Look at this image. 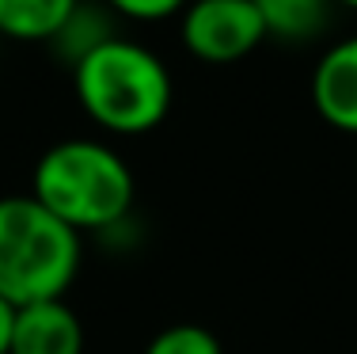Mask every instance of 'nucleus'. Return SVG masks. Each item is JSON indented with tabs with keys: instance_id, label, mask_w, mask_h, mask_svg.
Masks as SVG:
<instances>
[{
	"instance_id": "nucleus-9",
	"label": "nucleus",
	"mask_w": 357,
	"mask_h": 354,
	"mask_svg": "<svg viewBox=\"0 0 357 354\" xmlns=\"http://www.w3.org/2000/svg\"><path fill=\"white\" fill-rule=\"evenodd\" d=\"M80 0H0V35L15 42H50Z\"/></svg>"
},
{
	"instance_id": "nucleus-1",
	"label": "nucleus",
	"mask_w": 357,
	"mask_h": 354,
	"mask_svg": "<svg viewBox=\"0 0 357 354\" xmlns=\"http://www.w3.org/2000/svg\"><path fill=\"white\" fill-rule=\"evenodd\" d=\"M31 195L80 236H99L133 214L137 183L118 149L103 141L69 138L42 153Z\"/></svg>"
},
{
	"instance_id": "nucleus-8",
	"label": "nucleus",
	"mask_w": 357,
	"mask_h": 354,
	"mask_svg": "<svg viewBox=\"0 0 357 354\" xmlns=\"http://www.w3.org/2000/svg\"><path fill=\"white\" fill-rule=\"evenodd\" d=\"M266 38L278 42H312L327 31L335 0H251Z\"/></svg>"
},
{
	"instance_id": "nucleus-11",
	"label": "nucleus",
	"mask_w": 357,
	"mask_h": 354,
	"mask_svg": "<svg viewBox=\"0 0 357 354\" xmlns=\"http://www.w3.org/2000/svg\"><path fill=\"white\" fill-rule=\"evenodd\" d=\"M114 15L122 20H141V23H156V20H172L178 15L190 0H103Z\"/></svg>"
},
{
	"instance_id": "nucleus-13",
	"label": "nucleus",
	"mask_w": 357,
	"mask_h": 354,
	"mask_svg": "<svg viewBox=\"0 0 357 354\" xmlns=\"http://www.w3.org/2000/svg\"><path fill=\"white\" fill-rule=\"evenodd\" d=\"M335 4H346V8H354V12H357V0H335Z\"/></svg>"
},
{
	"instance_id": "nucleus-6",
	"label": "nucleus",
	"mask_w": 357,
	"mask_h": 354,
	"mask_svg": "<svg viewBox=\"0 0 357 354\" xmlns=\"http://www.w3.org/2000/svg\"><path fill=\"white\" fill-rule=\"evenodd\" d=\"M8 354H84V324L65 297L15 309Z\"/></svg>"
},
{
	"instance_id": "nucleus-10",
	"label": "nucleus",
	"mask_w": 357,
	"mask_h": 354,
	"mask_svg": "<svg viewBox=\"0 0 357 354\" xmlns=\"http://www.w3.org/2000/svg\"><path fill=\"white\" fill-rule=\"evenodd\" d=\"M144 354H225L217 343V335L202 324H172L160 335H152V343Z\"/></svg>"
},
{
	"instance_id": "nucleus-3",
	"label": "nucleus",
	"mask_w": 357,
	"mask_h": 354,
	"mask_svg": "<svg viewBox=\"0 0 357 354\" xmlns=\"http://www.w3.org/2000/svg\"><path fill=\"white\" fill-rule=\"evenodd\" d=\"M84 244L35 195L0 198V297L15 309L54 301L73 286Z\"/></svg>"
},
{
	"instance_id": "nucleus-12",
	"label": "nucleus",
	"mask_w": 357,
	"mask_h": 354,
	"mask_svg": "<svg viewBox=\"0 0 357 354\" xmlns=\"http://www.w3.org/2000/svg\"><path fill=\"white\" fill-rule=\"evenodd\" d=\"M12 327H15V305L0 297V354H8V347H12Z\"/></svg>"
},
{
	"instance_id": "nucleus-2",
	"label": "nucleus",
	"mask_w": 357,
	"mask_h": 354,
	"mask_svg": "<svg viewBox=\"0 0 357 354\" xmlns=\"http://www.w3.org/2000/svg\"><path fill=\"white\" fill-rule=\"evenodd\" d=\"M80 107L96 126L118 138L156 130L172 111V73L149 46L133 38H110L73 69Z\"/></svg>"
},
{
	"instance_id": "nucleus-4",
	"label": "nucleus",
	"mask_w": 357,
	"mask_h": 354,
	"mask_svg": "<svg viewBox=\"0 0 357 354\" xmlns=\"http://www.w3.org/2000/svg\"><path fill=\"white\" fill-rule=\"evenodd\" d=\"M183 46L206 65H232L266 42L251 0H190L183 8Z\"/></svg>"
},
{
	"instance_id": "nucleus-7",
	"label": "nucleus",
	"mask_w": 357,
	"mask_h": 354,
	"mask_svg": "<svg viewBox=\"0 0 357 354\" xmlns=\"http://www.w3.org/2000/svg\"><path fill=\"white\" fill-rule=\"evenodd\" d=\"M114 20L118 15L110 12L103 0H80L69 12V20L57 27V35L50 38V46H54V54L61 57V61H69L76 69L88 54H96L99 46H107L110 38H118Z\"/></svg>"
},
{
	"instance_id": "nucleus-5",
	"label": "nucleus",
	"mask_w": 357,
	"mask_h": 354,
	"mask_svg": "<svg viewBox=\"0 0 357 354\" xmlns=\"http://www.w3.org/2000/svg\"><path fill=\"white\" fill-rule=\"evenodd\" d=\"M312 103L342 133H357V35L335 42L312 73Z\"/></svg>"
}]
</instances>
